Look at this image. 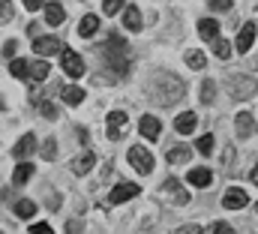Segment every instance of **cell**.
<instances>
[{"label":"cell","mask_w":258,"mask_h":234,"mask_svg":"<svg viewBox=\"0 0 258 234\" xmlns=\"http://www.w3.org/2000/svg\"><path fill=\"white\" fill-rule=\"evenodd\" d=\"M183 81L180 78H174V75H159L153 84H150V99L156 102V105H174V102H180L183 99Z\"/></svg>","instance_id":"6da1fadb"},{"label":"cell","mask_w":258,"mask_h":234,"mask_svg":"<svg viewBox=\"0 0 258 234\" xmlns=\"http://www.w3.org/2000/svg\"><path fill=\"white\" fill-rule=\"evenodd\" d=\"M102 60L111 66V72H117V75H126L129 72V45L117 36V33H111L108 39H105V45H102Z\"/></svg>","instance_id":"7a4b0ae2"},{"label":"cell","mask_w":258,"mask_h":234,"mask_svg":"<svg viewBox=\"0 0 258 234\" xmlns=\"http://www.w3.org/2000/svg\"><path fill=\"white\" fill-rule=\"evenodd\" d=\"M228 93H231V99H252L258 93V81L246 78V75H231L228 78Z\"/></svg>","instance_id":"3957f363"},{"label":"cell","mask_w":258,"mask_h":234,"mask_svg":"<svg viewBox=\"0 0 258 234\" xmlns=\"http://www.w3.org/2000/svg\"><path fill=\"white\" fill-rule=\"evenodd\" d=\"M33 51H36L39 57H54V54L63 51V42H60L57 36H36V39H33Z\"/></svg>","instance_id":"277c9868"},{"label":"cell","mask_w":258,"mask_h":234,"mask_svg":"<svg viewBox=\"0 0 258 234\" xmlns=\"http://www.w3.org/2000/svg\"><path fill=\"white\" fill-rule=\"evenodd\" d=\"M129 165H132L138 174H150V171H153V156H150V150L132 147V150H129Z\"/></svg>","instance_id":"5b68a950"},{"label":"cell","mask_w":258,"mask_h":234,"mask_svg":"<svg viewBox=\"0 0 258 234\" xmlns=\"http://www.w3.org/2000/svg\"><path fill=\"white\" fill-rule=\"evenodd\" d=\"M60 63H63V72L69 78H81V75H84V60H81V54H75V51H60Z\"/></svg>","instance_id":"8992f818"},{"label":"cell","mask_w":258,"mask_h":234,"mask_svg":"<svg viewBox=\"0 0 258 234\" xmlns=\"http://www.w3.org/2000/svg\"><path fill=\"white\" fill-rule=\"evenodd\" d=\"M138 192H141V189H138V183H117V186L111 189L108 201H111V204H120V201H132V198H135Z\"/></svg>","instance_id":"52a82bcc"},{"label":"cell","mask_w":258,"mask_h":234,"mask_svg":"<svg viewBox=\"0 0 258 234\" xmlns=\"http://www.w3.org/2000/svg\"><path fill=\"white\" fill-rule=\"evenodd\" d=\"M162 192H165L174 204H189V192H183V186H180L174 177H168V180L162 183Z\"/></svg>","instance_id":"ba28073f"},{"label":"cell","mask_w":258,"mask_h":234,"mask_svg":"<svg viewBox=\"0 0 258 234\" xmlns=\"http://www.w3.org/2000/svg\"><path fill=\"white\" fill-rule=\"evenodd\" d=\"M222 204H225L228 210H240V207H246V204H249V195H246V192H243L240 186H231V189L225 192Z\"/></svg>","instance_id":"9c48e42d"},{"label":"cell","mask_w":258,"mask_h":234,"mask_svg":"<svg viewBox=\"0 0 258 234\" xmlns=\"http://www.w3.org/2000/svg\"><path fill=\"white\" fill-rule=\"evenodd\" d=\"M252 42H255V24H243V27L237 30V42H234V48H237L240 54H246V51L252 48Z\"/></svg>","instance_id":"30bf717a"},{"label":"cell","mask_w":258,"mask_h":234,"mask_svg":"<svg viewBox=\"0 0 258 234\" xmlns=\"http://www.w3.org/2000/svg\"><path fill=\"white\" fill-rule=\"evenodd\" d=\"M234 129H237V135H240V138L255 135V117L249 114V111H240V114L234 117Z\"/></svg>","instance_id":"8fae6325"},{"label":"cell","mask_w":258,"mask_h":234,"mask_svg":"<svg viewBox=\"0 0 258 234\" xmlns=\"http://www.w3.org/2000/svg\"><path fill=\"white\" fill-rule=\"evenodd\" d=\"M123 132H126V114H123V111H111V114H108V138L117 141Z\"/></svg>","instance_id":"7c38bea8"},{"label":"cell","mask_w":258,"mask_h":234,"mask_svg":"<svg viewBox=\"0 0 258 234\" xmlns=\"http://www.w3.org/2000/svg\"><path fill=\"white\" fill-rule=\"evenodd\" d=\"M138 129H141V135L147 138V141H156L159 138V132H162V126H159V120L153 114H144L141 117V123H138Z\"/></svg>","instance_id":"4fadbf2b"},{"label":"cell","mask_w":258,"mask_h":234,"mask_svg":"<svg viewBox=\"0 0 258 234\" xmlns=\"http://www.w3.org/2000/svg\"><path fill=\"white\" fill-rule=\"evenodd\" d=\"M33 150H36V135H30V132H27V135L12 147V156H15V159H27Z\"/></svg>","instance_id":"5bb4252c"},{"label":"cell","mask_w":258,"mask_h":234,"mask_svg":"<svg viewBox=\"0 0 258 234\" xmlns=\"http://www.w3.org/2000/svg\"><path fill=\"white\" fill-rule=\"evenodd\" d=\"M195 126H198V114H195V111H183V114L174 120V129H177L180 135H189Z\"/></svg>","instance_id":"9a60e30c"},{"label":"cell","mask_w":258,"mask_h":234,"mask_svg":"<svg viewBox=\"0 0 258 234\" xmlns=\"http://www.w3.org/2000/svg\"><path fill=\"white\" fill-rule=\"evenodd\" d=\"M165 159H168L171 165H180V162H186V159H192V147H189V144H180V147H171V150L165 153Z\"/></svg>","instance_id":"2e32d148"},{"label":"cell","mask_w":258,"mask_h":234,"mask_svg":"<svg viewBox=\"0 0 258 234\" xmlns=\"http://www.w3.org/2000/svg\"><path fill=\"white\" fill-rule=\"evenodd\" d=\"M93 165H96V156H93L90 150H84L78 159H72V171H75V174H87Z\"/></svg>","instance_id":"e0dca14e"},{"label":"cell","mask_w":258,"mask_h":234,"mask_svg":"<svg viewBox=\"0 0 258 234\" xmlns=\"http://www.w3.org/2000/svg\"><path fill=\"white\" fill-rule=\"evenodd\" d=\"M30 177H33V165H30L27 159H21V162L15 165V171H12V183H15V186H24Z\"/></svg>","instance_id":"ac0fdd59"},{"label":"cell","mask_w":258,"mask_h":234,"mask_svg":"<svg viewBox=\"0 0 258 234\" xmlns=\"http://www.w3.org/2000/svg\"><path fill=\"white\" fill-rule=\"evenodd\" d=\"M45 24H48V27L63 24V6H60V3H48V6H45Z\"/></svg>","instance_id":"d6986e66"},{"label":"cell","mask_w":258,"mask_h":234,"mask_svg":"<svg viewBox=\"0 0 258 234\" xmlns=\"http://www.w3.org/2000/svg\"><path fill=\"white\" fill-rule=\"evenodd\" d=\"M210 180H213L210 168H189V183L192 186H210Z\"/></svg>","instance_id":"ffe728a7"},{"label":"cell","mask_w":258,"mask_h":234,"mask_svg":"<svg viewBox=\"0 0 258 234\" xmlns=\"http://www.w3.org/2000/svg\"><path fill=\"white\" fill-rule=\"evenodd\" d=\"M198 33H201L204 39H216V36H219V24H216L213 18H201V21H198Z\"/></svg>","instance_id":"44dd1931"},{"label":"cell","mask_w":258,"mask_h":234,"mask_svg":"<svg viewBox=\"0 0 258 234\" xmlns=\"http://www.w3.org/2000/svg\"><path fill=\"white\" fill-rule=\"evenodd\" d=\"M123 24H126V30H141V12H138V6H126V15H123Z\"/></svg>","instance_id":"7402d4cb"},{"label":"cell","mask_w":258,"mask_h":234,"mask_svg":"<svg viewBox=\"0 0 258 234\" xmlns=\"http://www.w3.org/2000/svg\"><path fill=\"white\" fill-rule=\"evenodd\" d=\"M60 96H63L66 105H81V102H84V90H81V87H63Z\"/></svg>","instance_id":"603a6c76"},{"label":"cell","mask_w":258,"mask_h":234,"mask_svg":"<svg viewBox=\"0 0 258 234\" xmlns=\"http://www.w3.org/2000/svg\"><path fill=\"white\" fill-rule=\"evenodd\" d=\"M96 30H99V18H96V15H84L81 24H78V33H81V36H93Z\"/></svg>","instance_id":"cb8c5ba5"},{"label":"cell","mask_w":258,"mask_h":234,"mask_svg":"<svg viewBox=\"0 0 258 234\" xmlns=\"http://www.w3.org/2000/svg\"><path fill=\"white\" fill-rule=\"evenodd\" d=\"M48 72H51V66H48L45 60L30 63V78H33V81H45V78H48Z\"/></svg>","instance_id":"d4e9b609"},{"label":"cell","mask_w":258,"mask_h":234,"mask_svg":"<svg viewBox=\"0 0 258 234\" xmlns=\"http://www.w3.org/2000/svg\"><path fill=\"white\" fill-rule=\"evenodd\" d=\"M9 72L24 81V78H30V63H27V60H12V63H9Z\"/></svg>","instance_id":"484cf974"},{"label":"cell","mask_w":258,"mask_h":234,"mask_svg":"<svg viewBox=\"0 0 258 234\" xmlns=\"http://www.w3.org/2000/svg\"><path fill=\"white\" fill-rule=\"evenodd\" d=\"M213 99H216V84L207 78V81L201 84V102H204V105H213Z\"/></svg>","instance_id":"4316f807"},{"label":"cell","mask_w":258,"mask_h":234,"mask_svg":"<svg viewBox=\"0 0 258 234\" xmlns=\"http://www.w3.org/2000/svg\"><path fill=\"white\" fill-rule=\"evenodd\" d=\"M36 213V204L33 201H27V198H21V201H15V216H33Z\"/></svg>","instance_id":"83f0119b"},{"label":"cell","mask_w":258,"mask_h":234,"mask_svg":"<svg viewBox=\"0 0 258 234\" xmlns=\"http://www.w3.org/2000/svg\"><path fill=\"white\" fill-rule=\"evenodd\" d=\"M213 51H216V57H219V60H228V57H231V45H228L222 36H216V39H213Z\"/></svg>","instance_id":"f1b7e54d"},{"label":"cell","mask_w":258,"mask_h":234,"mask_svg":"<svg viewBox=\"0 0 258 234\" xmlns=\"http://www.w3.org/2000/svg\"><path fill=\"white\" fill-rule=\"evenodd\" d=\"M195 147H198V153L210 156V153H213V135H201V138L195 141Z\"/></svg>","instance_id":"f546056e"},{"label":"cell","mask_w":258,"mask_h":234,"mask_svg":"<svg viewBox=\"0 0 258 234\" xmlns=\"http://www.w3.org/2000/svg\"><path fill=\"white\" fill-rule=\"evenodd\" d=\"M186 66H192V69H204V54L192 48V51H186Z\"/></svg>","instance_id":"4dcf8cb0"},{"label":"cell","mask_w":258,"mask_h":234,"mask_svg":"<svg viewBox=\"0 0 258 234\" xmlns=\"http://www.w3.org/2000/svg\"><path fill=\"white\" fill-rule=\"evenodd\" d=\"M39 153H42V159H54V156H57V141H54V138H48V141L39 147Z\"/></svg>","instance_id":"1f68e13d"},{"label":"cell","mask_w":258,"mask_h":234,"mask_svg":"<svg viewBox=\"0 0 258 234\" xmlns=\"http://www.w3.org/2000/svg\"><path fill=\"white\" fill-rule=\"evenodd\" d=\"M123 6V0H102V9H105V15H117V9Z\"/></svg>","instance_id":"d6a6232c"},{"label":"cell","mask_w":258,"mask_h":234,"mask_svg":"<svg viewBox=\"0 0 258 234\" xmlns=\"http://www.w3.org/2000/svg\"><path fill=\"white\" fill-rule=\"evenodd\" d=\"M12 12H15V9H12V3H9V0H0V21H9V18H12Z\"/></svg>","instance_id":"836d02e7"},{"label":"cell","mask_w":258,"mask_h":234,"mask_svg":"<svg viewBox=\"0 0 258 234\" xmlns=\"http://www.w3.org/2000/svg\"><path fill=\"white\" fill-rule=\"evenodd\" d=\"M30 234H54V231H51L48 222H33V225H30Z\"/></svg>","instance_id":"e575fe53"},{"label":"cell","mask_w":258,"mask_h":234,"mask_svg":"<svg viewBox=\"0 0 258 234\" xmlns=\"http://www.w3.org/2000/svg\"><path fill=\"white\" fill-rule=\"evenodd\" d=\"M39 111H42L45 117H51V120H57V108H54L51 102H39Z\"/></svg>","instance_id":"d590c367"},{"label":"cell","mask_w":258,"mask_h":234,"mask_svg":"<svg viewBox=\"0 0 258 234\" xmlns=\"http://www.w3.org/2000/svg\"><path fill=\"white\" fill-rule=\"evenodd\" d=\"M231 162H234V147H225V153H222V165H225V171H231Z\"/></svg>","instance_id":"8d00e7d4"},{"label":"cell","mask_w":258,"mask_h":234,"mask_svg":"<svg viewBox=\"0 0 258 234\" xmlns=\"http://www.w3.org/2000/svg\"><path fill=\"white\" fill-rule=\"evenodd\" d=\"M210 9H216V12H225V9H231V0H210Z\"/></svg>","instance_id":"74e56055"},{"label":"cell","mask_w":258,"mask_h":234,"mask_svg":"<svg viewBox=\"0 0 258 234\" xmlns=\"http://www.w3.org/2000/svg\"><path fill=\"white\" fill-rule=\"evenodd\" d=\"M66 234H81V219H69L66 222Z\"/></svg>","instance_id":"f35d334b"},{"label":"cell","mask_w":258,"mask_h":234,"mask_svg":"<svg viewBox=\"0 0 258 234\" xmlns=\"http://www.w3.org/2000/svg\"><path fill=\"white\" fill-rule=\"evenodd\" d=\"M15 48H18V42H15V39H9V42L3 45V57H15Z\"/></svg>","instance_id":"ab89813d"},{"label":"cell","mask_w":258,"mask_h":234,"mask_svg":"<svg viewBox=\"0 0 258 234\" xmlns=\"http://www.w3.org/2000/svg\"><path fill=\"white\" fill-rule=\"evenodd\" d=\"M210 234H234V231H231V225H225V222H216V225L210 228Z\"/></svg>","instance_id":"60d3db41"},{"label":"cell","mask_w":258,"mask_h":234,"mask_svg":"<svg viewBox=\"0 0 258 234\" xmlns=\"http://www.w3.org/2000/svg\"><path fill=\"white\" fill-rule=\"evenodd\" d=\"M177 234H201V225H183V228H177Z\"/></svg>","instance_id":"b9f144b4"},{"label":"cell","mask_w":258,"mask_h":234,"mask_svg":"<svg viewBox=\"0 0 258 234\" xmlns=\"http://www.w3.org/2000/svg\"><path fill=\"white\" fill-rule=\"evenodd\" d=\"M24 6H27L30 12H36V9H42V0H24Z\"/></svg>","instance_id":"7bdbcfd3"},{"label":"cell","mask_w":258,"mask_h":234,"mask_svg":"<svg viewBox=\"0 0 258 234\" xmlns=\"http://www.w3.org/2000/svg\"><path fill=\"white\" fill-rule=\"evenodd\" d=\"M252 183H255V186H258V165H255V168H252Z\"/></svg>","instance_id":"ee69618b"},{"label":"cell","mask_w":258,"mask_h":234,"mask_svg":"<svg viewBox=\"0 0 258 234\" xmlns=\"http://www.w3.org/2000/svg\"><path fill=\"white\" fill-rule=\"evenodd\" d=\"M3 108H6V102H3V96H0V111H3Z\"/></svg>","instance_id":"f6af8a7d"},{"label":"cell","mask_w":258,"mask_h":234,"mask_svg":"<svg viewBox=\"0 0 258 234\" xmlns=\"http://www.w3.org/2000/svg\"><path fill=\"white\" fill-rule=\"evenodd\" d=\"M255 213H258V204H255Z\"/></svg>","instance_id":"bcb514c9"},{"label":"cell","mask_w":258,"mask_h":234,"mask_svg":"<svg viewBox=\"0 0 258 234\" xmlns=\"http://www.w3.org/2000/svg\"><path fill=\"white\" fill-rule=\"evenodd\" d=\"M255 9H258V3H255Z\"/></svg>","instance_id":"7dc6e473"},{"label":"cell","mask_w":258,"mask_h":234,"mask_svg":"<svg viewBox=\"0 0 258 234\" xmlns=\"http://www.w3.org/2000/svg\"><path fill=\"white\" fill-rule=\"evenodd\" d=\"M255 69H258V63H255Z\"/></svg>","instance_id":"c3c4849f"},{"label":"cell","mask_w":258,"mask_h":234,"mask_svg":"<svg viewBox=\"0 0 258 234\" xmlns=\"http://www.w3.org/2000/svg\"><path fill=\"white\" fill-rule=\"evenodd\" d=\"M0 234H3V231H0Z\"/></svg>","instance_id":"681fc988"}]
</instances>
